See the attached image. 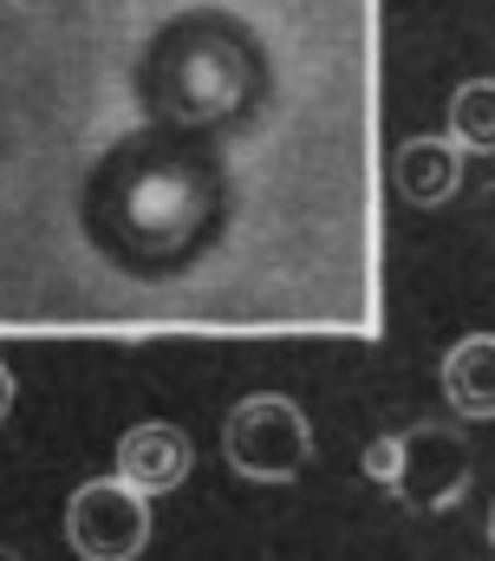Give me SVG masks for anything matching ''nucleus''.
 <instances>
[{"label": "nucleus", "instance_id": "1", "mask_svg": "<svg viewBox=\"0 0 495 561\" xmlns=\"http://www.w3.org/2000/svg\"><path fill=\"white\" fill-rule=\"evenodd\" d=\"M222 457L248 483H293L313 463V424L287 392H254L222 424Z\"/></svg>", "mask_w": 495, "mask_h": 561}, {"label": "nucleus", "instance_id": "2", "mask_svg": "<svg viewBox=\"0 0 495 561\" xmlns=\"http://www.w3.org/2000/svg\"><path fill=\"white\" fill-rule=\"evenodd\" d=\"M66 542L79 561H137L150 549V496L124 477H92L66 503Z\"/></svg>", "mask_w": 495, "mask_h": 561}, {"label": "nucleus", "instance_id": "3", "mask_svg": "<svg viewBox=\"0 0 495 561\" xmlns=\"http://www.w3.org/2000/svg\"><path fill=\"white\" fill-rule=\"evenodd\" d=\"M404 457H398V477H391V496L404 503V510H417V516H444V510H457L463 503V490H470V444H463V431L457 424H411L404 437Z\"/></svg>", "mask_w": 495, "mask_h": 561}, {"label": "nucleus", "instance_id": "4", "mask_svg": "<svg viewBox=\"0 0 495 561\" xmlns=\"http://www.w3.org/2000/svg\"><path fill=\"white\" fill-rule=\"evenodd\" d=\"M189 463H196V450H189V437L176 424H130L118 437L112 477H124L130 490H143L157 503V496H170V490L189 483Z\"/></svg>", "mask_w": 495, "mask_h": 561}, {"label": "nucleus", "instance_id": "5", "mask_svg": "<svg viewBox=\"0 0 495 561\" xmlns=\"http://www.w3.org/2000/svg\"><path fill=\"white\" fill-rule=\"evenodd\" d=\"M391 176H398L404 203L437 209V203H450V196L463 190V150H457V138H411L398 150Z\"/></svg>", "mask_w": 495, "mask_h": 561}, {"label": "nucleus", "instance_id": "6", "mask_svg": "<svg viewBox=\"0 0 495 561\" xmlns=\"http://www.w3.org/2000/svg\"><path fill=\"white\" fill-rule=\"evenodd\" d=\"M444 405L457 419H495V333H470L444 353Z\"/></svg>", "mask_w": 495, "mask_h": 561}, {"label": "nucleus", "instance_id": "7", "mask_svg": "<svg viewBox=\"0 0 495 561\" xmlns=\"http://www.w3.org/2000/svg\"><path fill=\"white\" fill-rule=\"evenodd\" d=\"M450 138H457V150L495 157V79L457 85V99H450Z\"/></svg>", "mask_w": 495, "mask_h": 561}, {"label": "nucleus", "instance_id": "8", "mask_svg": "<svg viewBox=\"0 0 495 561\" xmlns=\"http://www.w3.org/2000/svg\"><path fill=\"white\" fill-rule=\"evenodd\" d=\"M398 457H404V444H398V437H371V444H366V477L391 490V477H398Z\"/></svg>", "mask_w": 495, "mask_h": 561}, {"label": "nucleus", "instance_id": "9", "mask_svg": "<svg viewBox=\"0 0 495 561\" xmlns=\"http://www.w3.org/2000/svg\"><path fill=\"white\" fill-rule=\"evenodd\" d=\"M7 412H13V373H7V359H0V424H7Z\"/></svg>", "mask_w": 495, "mask_h": 561}, {"label": "nucleus", "instance_id": "10", "mask_svg": "<svg viewBox=\"0 0 495 561\" xmlns=\"http://www.w3.org/2000/svg\"><path fill=\"white\" fill-rule=\"evenodd\" d=\"M490 542H495V503H490Z\"/></svg>", "mask_w": 495, "mask_h": 561}, {"label": "nucleus", "instance_id": "11", "mask_svg": "<svg viewBox=\"0 0 495 561\" xmlns=\"http://www.w3.org/2000/svg\"><path fill=\"white\" fill-rule=\"evenodd\" d=\"M0 561H20V556H13V549H0Z\"/></svg>", "mask_w": 495, "mask_h": 561}]
</instances>
